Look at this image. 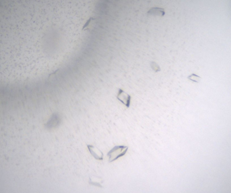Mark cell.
Wrapping results in <instances>:
<instances>
[{"label":"cell","mask_w":231,"mask_h":193,"mask_svg":"<svg viewBox=\"0 0 231 193\" xmlns=\"http://www.w3.org/2000/svg\"><path fill=\"white\" fill-rule=\"evenodd\" d=\"M129 147L124 146V145H116L112 149L109 151L108 153V161L110 163L114 162V161L117 160L118 159L123 157L126 155L128 151Z\"/></svg>","instance_id":"6da1fadb"},{"label":"cell","mask_w":231,"mask_h":193,"mask_svg":"<svg viewBox=\"0 0 231 193\" xmlns=\"http://www.w3.org/2000/svg\"><path fill=\"white\" fill-rule=\"evenodd\" d=\"M116 98L120 101L122 104L125 105L127 108H129L131 106V96L129 94L127 93L123 89H119Z\"/></svg>","instance_id":"7a4b0ae2"},{"label":"cell","mask_w":231,"mask_h":193,"mask_svg":"<svg viewBox=\"0 0 231 193\" xmlns=\"http://www.w3.org/2000/svg\"><path fill=\"white\" fill-rule=\"evenodd\" d=\"M87 149H88L89 153L95 159L102 161L103 159V153L96 146L92 145H87Z\"/></svg>","instance_id":"3957f363"},{"label":"cell","mask_w":231,"mask_h":193,"mask_svg":"<svg viewBox=\"0 0 231 193\" xmlns=\"http://www.w3.org/2000/svg\"><path fill=\"white\" fill-rule=\"evenodd\" d=\"M147 14L151 16H158L163 17L166 14L165 10L163 7H151V8L147 12Z\"/></svg>","instance_id":"277c9868"},{"label":"cell","mask_w":231,"mask_h":193,"mask_svg":"<svg viewBox=\"0 0 231 193\" xmlns=\"http://www.w3.org/2000/svg\"><path fill=\"white\" fill-rule=\"evenodd\" d=\"M103 180L96 176H91L89 178V183L91 185H94L97 187H103Z\"/></svg>","instance_id":"5b68a950"},{"label":"cell","mask_w":231,"mask_h":193,"mask_svg":"<svg viewBox=\"0 0 231 193\" xmlns=\"http://www.w3.org/2000/svg\"><path fill=\"white\" fill-rule=\"evenodd\" d=\"M150 66L151 68V69H152L155 72H160L161 71L160 67L159 66V65L158 64V63L155 62H151Z\"/></svg>","instance_id":"8992f818"},{"label":"cell","mask_w":231,"mask_h":193,"mask_svg":"<svg viewBox=\"0 0 231 193\" xmlns=\"http://www.w3.org/2000/svg\"><path fill=\"white\" fill-rule=\"evenodd\" d=\"M95 19L93 17H91L90 18H89V20H87V21L86 22V23L84 24V26H83V29L82 30L83 31H87L88 30V29L89 28L90 26H91V22L93 21Z\"/></svg>","instance_id":"52a82bcc"}]
</instances>
